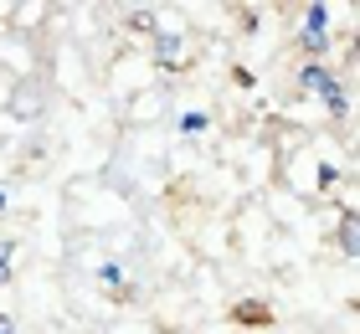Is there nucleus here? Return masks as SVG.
Wrapping results in <instances>:
<instances>
[{
	"label": "nucleus",
	"instance_id": "0eeeda50",
	"mask_svg": "<svg viewBox=\"0 0 360 334\" xmlns=\"http://www.w3.org/2000/svg\"><path fill=\"white\" fill-rule=\"evenodd\" d=\"M98 278H103L108 288H124V267L119 262H103V267H98Z\"/></svg>",
	"mask_w": 360,
	"mask_h": 334
},
{
	"label": "nucleus",
	"instance_id": "f03ea898",
	"mask_svg": "<svg viewBox=\"0 0 360 334\" xmlns=\"http://www.w3.org/2000/svg\"><path fill=\"white\" fill-rule=\"evenodd\" d=\"M299 88H304V93H314V98H335V93H345V88H340V77L330 72V62H304V67H299Z\"/></svg>",
	"mask_w": 360,
	"mask_h": 334
},
{
	"label": "nucleus",
	"instance_id": "f257e3e1",
	"mask_svg": "<svg viewBox=\"0 0 360 334\" xmlns=\"http://www.w3.org/2000/svg\"><path fill=\"white\" fill-rule=\"evenodd\" d=\"M330 26H335V11L324 6V0H314V6H304V26H299V41L309 62H324V52H330Z\"/></svg>",
	"mask_w": 360,
	"mask_h": 334
},
{
	"label": "nucleus",
	"instance_id": "7ed1b4c3",
	"mask_svg": "<svg viewBox=\"0 0 360 334\" xmlns=\"http://www.w3.org/2000/svg\"><path fill=\"white\" fill-rule=\"evenodd\" d=\"M155 52H160V62H165V67H186V46H180V37H160Z\"/></svg>",
	"mask_w": 360,
	"mask_h": 334
},
{
	"label": "nucleus",
	"instance_id": "6e6552de",
	"mask_svg": "<svg viewBox=\"0 0 360 334\" xmlns=\"http://www.w3.org/2000/svg\"><path fill=\"white\" fill-rule=\"evenodd\" d=\"M0 334H15V324H11V314H0Z\"/></svg>",
	"mask_w": 360,
	"mask_h": 334
},
{
	"label": "nucleus",
	"instance_id": "1a4fd4ad",
	"mask_svg": "<svg viewBox=\"0 0 360 334\" xmlns=\"http://www.w3.org/2000/svg\"><path fill=\"white\" fill-rule=\"evenodd\" d=\"M0 211H6V191H0Z\"/></svg>",
	"mask_w": 360,
	"mask_h": 334
},
{
	"label": "nucleus",
	"instance_id": "20e7f679",
	"mask_svg": "<svg viewBox=\"0 0 360 334\" xmlns=\"http://www.w3.org/2000/svg\"><path fill=\"white\" fill-rule=\"evenodd\" d=\"M180 134H191V139H201V134H211V113H180Z\"/></svg>",
	"mask_w": 360,
	"mask_h": 334
},
{
	"label": "nucleus",
	"instance_id": "423d86ee",
	"mask_svg": "<svg viewBox=\"0 0 360 334\" xmlns=\"http://www.w3.org/2000/svg\"><path fill=\"white\" fill-rule=\"evenodd\" d=\"M15 278V242L11 237H0V288Z\"/></svg>",
	"mask_w": 360,
	"mask_h": 334
},
{
	"label": "nucleus",
	"instance_id": "39448f33",
	"mask_svg": "<svg viewBox=\"0 0 360 334\" xmlns=\"http://www.w3.org/2000/svg\"><path fill=\"white\" fill-rule=\"evenodd\" d=\"M340 252H345V257H355V252H360V247H355V211L340 216Z\"/></svg>",
	"mask_w": 360,
	"mask_h": 334
}]
</instances>
